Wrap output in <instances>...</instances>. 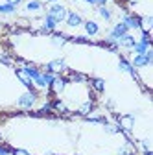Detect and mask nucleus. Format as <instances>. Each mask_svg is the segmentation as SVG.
<instances>
[{"label": "nucleus", "mask_w": 153, "mask_h": 155, "mask_svg": "<svg viewBox=\"0 0 153 155\" xmlns=\"http://www.w3.org/2000/svg\"><path fill=\"white\" fill-rule=\"evenodd\" d=\"M92 109H94V100H87L83 105H80V109H78V114H81V116H87L89 113H92Z\"/></svg>", "instance_id": "dca6fc26"}, {"label": "nucleus", "mask_w": 153, "mask_h": 155, "mask_svg": "<svg viewBox=\"0 0 153 155\" xmlns=\"http://www.w3.org/2000/svg\"><path fill=\"white\" fill-rule=\"evenodd\" d=\"M22 68H24V72H26V74H28V76L31 78V81H33V80H35V78H37V76H39V74H41V70H39V68H37V67H33L31 63H30V65H26V67H22Z\"/></svg>", "instance_id": "412c9836"}, {"label": "nucleus", "mask_w": 153, "mask_h": 155, "mask_svg": "<svg viewBox=\"0 0 153 155\" xmlns=\"http://www.w3.org/2000/svg\"><path fill=\"white\" fill-rule=\"evenodd\" d=\"M67 83H68V81L65 80L63 76H55V78H54V81L50 83V91H52V92H55V94H59V92H63V91H65Z\"/></svg>", "instance_id": "6e6552de"}, {"label": "nucleus", "mask_w": 153, "mask_h": 155, "mask_svg": "<svg viewBox=\"0 0 153 155\" xmlns=\"http://www.w3.org/2000/svg\"><path fill=\"white\" fill-rule=\"evenodd\" d=\"M70 41H72V43H78V45H87V43H90L87 37H70Z\"/></svg>", "instance_id": "bb28decb"}, {"label": "nucleus", "mask_w": 153, "mask_h": 155, "mask_svg": "<svg viewBox=\"0 0 153 155\" xmlns=\"http://www.w3.org/2000/svg\"><path fill=\"white\" fill-rule=\"evenodd\" d=\"M85 2H87V4H90V6H98L96 0H85Z\"/></svg>", "instance_id": "7c9ffc66"}, {"label": "nucleus", "mask_w": 153, "mask_h": 155, "mask_svg": "<svg viewBox=\"0 0 153 155\" xmlns=\"http://www.w3.org/2000/svg\"><path fill=\"white\" fill-rule=\"evenodd\" d=\"M96 2H98V6H105V2H107V0H96Z\"/></svg>", "instance_id": "2f4dec72"}, {"label": "nucleus", "mask_w": 153, "mask_h": 155, "mask_svg": "<svg viewBox=\"0 0 153 155\" xmlns=\"http://www.w3.org/2000/svg\"><path fill=\"white\" fill-rule=\"evenodd\" d=\"M0 155H9V148H8V146H2V144H0Z\"/></svg>", "instance_id": "c85d7f7f"}, {"label": "nucleus", "mask_w": 153, "mask_h": 155, "mask_svg": "<svg viewBox=\"0 0 153 155\" xmlns=\"http://www.w3.org/2000/svg\"><path fill=\"white\" fill-rule=\"evenodd\" d=\"M151 65H153V61L148 59L146 54H135V57H133V61H131L133 68H144V67H151Z\"/></svg>", "instance_id": "0eeeda50"}, {"label": "nucleus", "mask_w": 153, "mask_h": 155, "mask_svg": "<svg viewBox=\"0 0 153 155\" xmlns=\"http://www.w3.org/2000/svg\"><path fill=\"white\" fill-rule=\"evenodd\" d=\"M83 26H85L87 35H90V37H94V35H98V33H100V26H98L96 21H85Z\"/></svg>", "instance_id": "ddd939ff"}, {"label": "nucleus", "mask_w": 153, "mask_h": 155, "mask_svg": "<svg viewBox=\"0 0 153 155\" xmlns=\"http://www.w3.org/2000/svg\"><path fill=\"white\" fill-rule=\"evenodd\" d=\"M90 87L96 92H103L105 91V81L100 80V78H94V80H90Z\"/></svg>", "instance_id": "a211bd4d"}, {"label": "nucleus", "mask_w": 153, "mask_h": 155, "mask_svg": "<svg viewBox=\"0 0 153 155\" xmlns=\"http://www.w3.org/2000/svg\"><path fill=\"white\" fill-rule=\"evenodd\" d=\"M105 131L107 133H111V135H114V133H120V127H118V124H105Z\"/></svg>", "instance_id": "b1692460"}, {"label": "nucleus", "mask_w": 153, "mask_h": 155, "mask_svg": "<svg viewBox=\"0 0 153 155\" xmlns=\"http://www.w3.org/2000/svg\"><path fill=\"white\" fill-rule=\"evenodd\" d=\"M74 2H78V0H74Z\"/></svg>", "instance_id": "c9c22d12"}, {"label": "nucleus", "mask_w": 153, "mask_h": 155, "mask_svg": "<svg viewBox=\"0 0 153 155\" xmlns=\"http://www.w3.org/2000/svg\"><path fill=\"white\" fill-rule=\"evenodd\" d=\"M118 48H127V50H131L133 46H135V43H137V39H135V35H131V33H125V35H122L120 39H118Z\"/></svg>", "instance_id": "9b49d317"}, {"label": "nucleus", "mask_w": 153, "mask_h": 155, "mask_svg": "<svg viewBox=\"0 0 153 155\" xmlns=\"http://www.w3.org/2000/svg\"><path fill=\"white\" fill-rule=\"evenodd\" d=\"M43 2L41 0H30V2H26V11H30V13H33V11H41L43 9Z\"/></svg>", "instance_id": "f3484780"}, {"label": "nucleus", "mask_w": 153, "mask_h": 155, "mask_svg": "<svg viewBox=\"0 0 153 155\" xmlns=\"http://www.w3.org/2000/svg\"><path fill=\"white\" fill-rule=\"evenodd\" d=\"M21 2H22V0H6V4H11V6H15V8L21 4Z\"/></svg>", "instance_id": "c756f323"}, {"label": "nucleus", "mask_w": 153, "mask_h": 155, "mask_svg": "<svg viewBox=\"0 0 153 155\" xmlns=\"http://www.w3.org/2000/svg\"><path fill=\"white\" fill-rule=\"evenodd\" d=\"M54 78H55V74H52V72H43V80H44L46 87H50V83L54 81Z\"/></svg>", "instance_id": "a878e982"}, {"label": "nucleus", "mask_w": 153, "mask_h": 155, "mask_svg": "<svg viewBox=\"0 0 153 155\" xmlns=\"http://www.w3.org/2000/svg\"><path fill=\"white\" fill-rule=\"evenodd\" d=\"M67 24L70 26V28H78V26H81L83 24V17L78 13V11H68V15H67Z\"/></svg>", "instance_id": "9d476101"}, {"label": "nucleus", "mask_w": 153, "mask_h": 155, "mask_svg": "<svg viewBox=\"0 0 153 155\" xmlns=\"http://www.w3.org/2000/svg\"><path fill=\"white\" fill-rule=\"evenodd\" d=\"M46 4H57V0H44Z\"/></svg>", "instance_id": "473e14b6"}, {"label": "nucleus", "mask_w": 153, "mask_h": 155, "mask_svg": "<svg viewBox=\"0 0 153 155\" xmlns=\"http://www.w3.org/2000/svg\"><path fill=\"white\" fill-rule=\"evenodd\" d=\"M0 63H4L6 67H13V59L8 54H0Z\"/></svg>", "instance_id": "393cba45"}, {"label": "nucleus", "mask_w": 153, "mask_h": 155, "mask_svg": "<svg viewBox=\"0 0 153 155\" xmlns=\"http://www.w3.org/2000/svg\"><path fill=\"white\" fill-rule=\"evenodd\" d=\"M37 102V91H28L24 94L18 96V100H17V105L21 107V109H31Z\"/></svg>", "instance_id": "7ed1b4c3"}, {"label": "nucleus", "mask_w": 153, "mask_h": 155, "mask_svg": "<svg viewBox=\"0 0 153 155\" xmlns=\"http://www.w3.org/2000/svg\"><path fill=\"white\" fill-rule=\"evenodd\" d=\"M67 70V63H65V59H54V61H50L48 65H46V72H52V74H55V76H61V72H65Z\"/></svg>", "instance_id": "20e7f679"}, {"label": "nucleus", "mask_w": 153, "mask_h": 155, "mask_svg": "<svg viewBox=\"0 0 153 155\" xmlns=\"http://www.w3.org/2000/svg\"><path fill=\"white\" fill-rule=\"evenodd\" d=\"M122 22L129 30H140V17L133 15V13H122Z\"/></svg>", "instance_id": "39448f33"}, {"label": "nucleus", "mask_w": 153, "mask_h": 155, "mask_svg": "<svg viewBox=\"0 0 153 155\" xmlns=\"http://www.w3.org/2000/svg\"><path fill=\"white\" fill-rule=\"evenodd\" d=\"M114 120H116V124H118L122 133L131 135L133 127H135V116L133 114H114Z\"/></svg>", "instance_id": "f257e3e1"}, {"label": "nucleus", "mask_w": 153, "mask_h": 155, "mask_svg": "<svg viewBox=\"0 0 153 155\" xmlns=\"http://www.w3.org/2000/svg\"><path fill=\"white\" fill-rule=\"evenodd\" d=\"M15 11H17V8L11 4H0V13L2 15H13Z\"/></svg>", "instance_id": "5701e85b"}, {"label": "nucleus", "mask_w": 153, "mask_h": 155, "mask_svg": "<svg viewBox=\"0 0 153 155\" xmlns=\"http://www.w3.org/2000/svg\"><path fill=\"white\" fill-rule=\"evenodd\" d=\"M52 109L57 111V113H68V107H67V104L63 100H54L52 102Z\"/></svg>", "instance_id": "aec40b11"}, {"label": "nucleus", "mask_w": 153, "mask_h": 155, "mask_svg": "<svg viewBox=\"0 0 153 155\" xmlns=\"http://www.w3.org/2000/svg\"><path fill=\"white\" fill-rule=\"evenodd\" d=\"M15 74H17L18 80H21V83H22L24 87H28V91H33V81H31V78L24 72V68L17 67V68H15Z\"/></svg>", "instance_id": "1a4fd4ad"}, {"label": "nucleus", "mask_w": 153, "mask_h": 155, "mask_svg": "<svg viewBox=\"0 0 153 155\" xmlns=\"http://www.w3.org/2000/svg\"><path fill=\"white\" fill-rule=\"evenodd\" d=\"M125 33H129V28L120 21L118 24H114L112 26V30L109 31V35H107V39H112V41H118V39L122 37V35H125Z\"/></svg>", "instance_id": "423d86ee"}, {"label": "nucleus", "mask_w": 153, "mask_h": 155, "mask_svg": "<svg viewBox=\"0 0 153 155\" xmlns=\"http://www.w3.org/2000/svg\"><path fill=\"white\" fill-rule=\"evenodd\" d=\"M118 67H120V70H124V72H129L135 80H138V74H137V68H133L131 67V63L125 59V57H120V61H118Z\"/></svg>", "instance_id": "f8f14e48"}, {"label": "nucleus", "mask_w": 153, "mask_h": 155, "mask_svg": "<svg viewBox=\"0 0 153 155\" xmlns=\"http://www.w3.org/2000/svg\"><path fill=\"white\" fill-rule=\"evenodd\" d=\"M48 15L54 18L57 24H59V22H65V18H67V15H68V9H67L65 6H61V4H50Z\"/></svg>", "instance_id": "f03ea898"}, {"label": "nucleus", "mask_w": 153, "mask_h": 155, "mask_svg": "<svg viewBox=\"0 0 153 155\" xmlns=\"http://www.w3.org/2000/svg\"><path fill=\"white\" fill-rule=\"evenodd\" d=\"M67 81H87L89 78L85 76V74H80V72H74V70H68V74H67V78H65Z\"/></svg>", "instance_id": "2eb2a0df"}, {"label": "nucleus", "mask_w": 153, "mask_h": 155, "mask_svg": "<svg viewBox=\"0 0 153 155\" xmlns=\"http://www.w3.org/2000/svg\"><path fill=\"white\" fill-rule=\"evenodd\" d=\"M98 13H100V17L103 21H111L112 18V11L109 8H105V6H98Z\"/></svg>", "instance_id": "4be33fe9"}, {"label": "nucleus", "mask_w": 153, "mask_h": 155, "mask_svg": "<svg viewBox=\"0 0 153 155\" xmlns=\"http://www.w3.org/2000/svg\"><path fill=\"white\" fill-rule=\"evenodd\" d=\"M129 4H137V2H140V0H127Z\"/></svg>", "instance_id": "f704fd0d"}, {"label": "nucleus", "mask_w": 153, "mask_h": 155, "mask_svg": "<svg viewBox=\"0 0 153 155\" xmlns=\"http://www.w3.org/2000/svg\"><path fill=\"white\" fill-rule=\"evenodd\" d=\"M151 28H153V17L151 15L140 17V31H149L151 33Z\"/></svg>", "instance_id": "4468645a"}, {"label": "nucleus", "mask_w": 153, "mask_h": 155, "mask_svg": "<svg viewBox=\"0 0 153 155\" xmlns=\"http://www.w3.org/2000/svg\"><path fill=\"white\" fill-rule=\"evenodd\" d=\"M144 155H153V151H151V150H146V151H144Z\"/></svg>", "instance_id": "72a5a7b5"}, {"label": "nucleus", "mask_w": 153, "mask_h": 155, "mask_svg": "<svg viewBox=\"0 0 153 155\" xmlns=\"http://www.w3.org/2000/svg\"><path fill=\"white\" fill-rule=\"evenodd\" d=\"M9 153H11V155H30L26 150H17V148H13V150L9 148Z\"/></svg>", "instance_id": "cd10ccee"}, {"label": "nucleus", "mask_w": 153, "mask_h": 155, "mask_svg": "<svg viewBox=\"0 0 153 155\" xmlns=\"http://www.w3.org/2000/svg\"><path fill=\"white\" fill-rule=\"evenodd\" d=\"M149 48H151V45H146V43H142V41H137V43H135V46H133L131 50L135 52V54H146Z\"/></svg>", "instance_id": "6ab92c4d"}]
</instances>
